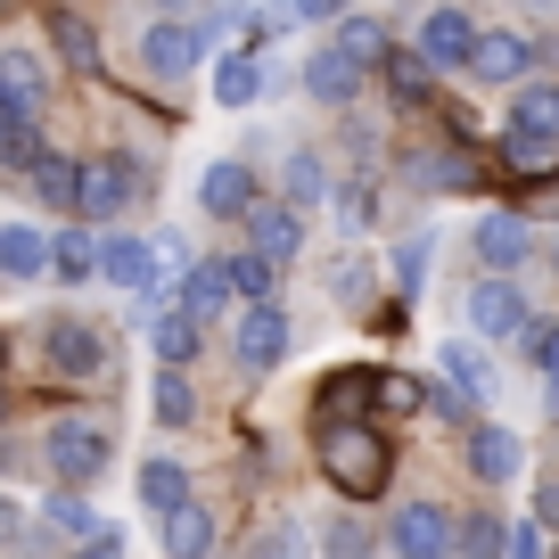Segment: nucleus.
Wrapping results in <instances>:
<instances>
[{"label":"nucleus","instance_id":"11","mask_svg":"<svg viewBox=\"0 0 559 559\" xmlns=\"http://www.w3.org/2000/svg\"><path fill=\"white\" fill-rule=\"evenodd\" d=\"M132 198H140V165L132 157H91L83 165V214L91 223H116Z\"/></svg>","mask_w":559,"mask_h":559},{"label":"nucleus","instance_id":"6","mask_svg":"<svg viewBox=\"0 0 559 559\" xmlns=\"http://www.w3.org/2000/svg\"><path fill=\"white\" fill-rule=\"evenodd\" d=\"M477 17L469 9H428V17H419V58H428V67L437 74H461V67H477Z\"/></svg>","mask_w":559,"mask_h":559},{"label":"nucleus","instance_id":"38","mask_svg":"<svg viewBox=\"0 0 559 559\" xmlns=\"http://www.w3.org/2000/svg\"><path fill=\"white\" fill-rule=\"evenodd\" d=\"M461 559H510V526L502 519H461Z\"/></svg>","mask_w":559,"mask_h":559},{"label":"nucleus","instance_id":"2","mask_svg":"<svg viewBox=\"0 0 559 559\" xmlns=\"http://www.w3.org/2000/svg\"><path fill=\"white\" fill-rule=\"evenodd\" d=\"M461 313H469L477 337H526V346H535V337L551 330V321L526 305V288H510V280H477L469 297H461Z\"/></svg>","mask_w":559,"mask_h":559},{"label":"nucleus","instance_id":"24","mask_svg":"<svg viewBox=\"0 0 559 559\" xmlns=\"http://www.w3.org/2000/svg\"><path fill=\"white\" fill-rule=\"evenodd\" d=\"M280 190H288V206H321V198H337V181H330V165H321L313 157V148H297V157H288V165H280Z\"/></svg>","mask_w":559,"mask_h":559},{"label":"nucleus","instance_id":"21","mask_svg":"<svg viewBox=\"0 0 559 559\" xmlns=\"http://www.w3.org/2000/svg\"><path fill=\"white\" fill-rule=\"evenodd\" d=\"M502 132H526V140H559V83H526L519 99H510Z\"/></svg>","mask_w":559,"mask_h":559},{"label":"nucleus","instance_id":"7","mask_svg":"<svg viewBox=\"0 0 559 559\" xmlns=\"http://www.w3.org/2000/svg\"><path fill=\"white\" fill-rule=\"evenodd\" d=\"M198 206H206L214 223H255V206H263V181L247 174L239 157H223V165H206V174H198Z\"/></svg>","mask_w":559,"mask_h":559},{"label":"nucleus","instance_id":"26","mask_svg":"<svg viewBox=\"0 0 559 559\" xmlns=\"http://www.w3.org/2000/svg\"><path fill=\"white\" fill-rule=\"evenodd\" d=\"M305 83H313V99H337V107H346L354 91H362V67H354V58H346V50H337V41H330V50H313V67H305Z\"/></svg>","mask_w":559,"mask_h":559},{"label":"nucleus","instance_id":"15","mask_svg":"<svg viewBox=\"0 0 559 559\" xmlns=\"http://www.w3.org/2000/svg\"><path fill=\"white\" fill-rule=\"evenodd\" d=\"M0 165H9V174H25V181L50 165V148H41V116H25V107H0Z\"/></svg>","mask_w":559,"mask_h":559},{"label":"nucleus","instance_id":"41","mask_svg":"<svg viewBox=\"0 0 559 559\" xmlns=\"http://www.w3.org/2000/svg\"><path fill=\"white\" fill-rule=\"evenodd\" d=\"M510 559H551V526L519 519V526H510Z\"/></svg>","mask_w":559,"mask_h":559},{"label":"nucleus","instance_id":"17","mask_svg":"<svg viewBox=\"0 0 559 559\" xmlns=\"http://www.w3.org/2000/svg\"><path fill=\"white\" fill-rule=\"evenodd\" d=\"M469 469L486 477V486H510V477L526 469V444L510 437V428H469Z\"/></svg>","mask_w":559,"mask_h":559},{"label":"nucleus","instance_id":"13","mask_svg":"<svg viewBox=\"0 0 559 559\" xmlns=\"http://www.w3.org/2000/svg\"><path fill=\"white\" fill-rule=\"evenodd\" d=\"M247 247H255V255H272V263H288V255L305 247V214L288 206V198H263L255 223H247Z\"/></svg>","mask_w":559,"mask_h":559},{"label":"nucleus","instance_id":"1","mask_svg":"<svg viewBox=\"0 0 559 559\" xmlns=\"http://www.w3.org/2000/svg\"><path fill=\"white\" fill-rule=\"evenodd\" d=\"M321 477H330L346 502H370L386 486V437L379 428H321Z\"/></svg>","mask_w":559,"mask_h":559},{"label":"nucleus","instance_id":"34","mask_svg":"<svg viewBox=\"0 0 559 559\" xmlns=\"http://www.w3.org/2000/svg\"><path fill=\"white\" fill-rule=\"evenodd\" d=\"M437 370H444V386H461V395H486V354H477L469 337H453V346L437 354Z\"/></svg>","mask_w":559,"mask_h":559},{"label":"nucleus","instance_id":"32","mask_svg":"<svg viewBox=\"0 0 559 559\" xmlns=\"http://www.w3.org/2000/svg\"><path fill=\"white\" fill-rule=\"evenodd\" d=\"M34 198H41V206H74V214H83V165H74V157H50V165L34 174Z\"/></svg>","mask_w":559,"mask_h":559},{"label":"nucleus","instance_id":"16","mask_svg":"<svg viewBox=\"0 0 559 559\" xmlns=\"http://www.w3.org/2000/svg\"><path fill=\"white\" fill-rule=\"evenodd\" d=\"M41 519H50V535L67 543V551H91V543H116V535H107V519L83 502V493H50V510H41Z\"/></svg>","mask_w":559,"mask_h":559},{"label":"nucleus","instance_id":"18","mask_svg":"<svg viewBox=\"0 0 559 559\" xmlns=\"http://www.w3.org/2000/svg\"><path fill=\"white\" fill-rule=\"evenodd\" d=\"M230 297H239V288H230V263H198V272L181 280V313H190L198 330H206V321H223Z\"/></svg>","mask_w":559,"mask_h":559},{"label":"nucleus","instance_id":"42","mask_svg":"<svg viewBox=\"0 0 559 559\" xmlns=\"http://www.w3.org/2000/svg\"><path fill=\"white\" fill-rule=\"evenodd\" d=\"M419 272H428V239H412V247L395 255V288H403V297L419 288Z\"/></svg>","mask_w":559,"mask_h":559},{"label":"nucleus","instance_id":"33","mask_svg":"<svg viewBox=\"0 0 559 559\" xmlns=\"http://www.w3.org/2000/svg\"><path fill=\"white\" fill-rule=\"evenodd\" d=\"M230 288H239L247 305H272V288H280V263L247 247V255H230Z\"/></svg>","mask_w":559,"mask_h":559},{"label":"nucleus","instance_id":"35","mask_svg":"<svg viewBox=\"0 0 559 559\" xmlns=\"http://www.w3.org/2000/svg\"><path fill=\"white\" fill-rule=\"evenodd\" d=\"M99 255H107V239H91V230H58V280H99Z\"/></svg>","mask_w":559,"mask_h":559},{"label":"nucleus","instance_id":"44","mask_svg":"<svg viewBox=\"0 0 559 559\" xmlns=\"http://www.w3.org/2000/svg\"><path fill=\"white\" fill-rule=\"evenodd\" d=\"M337 214H346V223H370V181H337Z\"/></svg>","mask_w":559,"mask_h":559},{"label":"nucleus","instance_id":"49","mask_svg":"<svg viewBox=\"0 0 559 559\" xmlns=\"http://www.w3.org/2000/svg\"><path fill=\"white\" fill-rule=\"evenodd\" d=\"M551 419H559V386H551Z\"/></svg>","mask_w":559,"mask_h":559},{"label":"nucleus","instance_id":"5","mask_svg":"<svg viewBox=\"0 0 559 559\" xmlns=\"http://www.w3.org/2000/svg\"><path fill=\"white\" fill-rule=\"evenodd\" d=\"M386 543H395V559H453L461 551V526L444 502H403L395 526H386Z\"/></svg>","mask_w":559,"mask_h":559},{"label":"nucleus","instance_id":"43","mask_svg":"<svg viewBox=\"0 0 559 559\" xmlns=\"http://www.w3.org/2000/svg\"><path fill=\"white\" fill-rule=\"evenodd\" d=\"M526 362H535V370H543V379H551V386H559V321H551V330H543V337H535V346H526Z\"/></svg>","mask_w":559,"mask_h":559},{"label":"nucleus","instance_id":"45","mask_svg":"<svg viewBox=\"0 0 559 559\" xmlns=\"http://www.w3.org/2000/svg\"><path fill=\"white\" fill-rule=\"evenodd\" d=\"M428 412H444V419H469V412H477V395H461V386H428Z\"/></svg>","mask_w":559,"mask_h":559},{"label":"nucleus","instance_id":"10","mask_svg":"<svg viewBox=\"0 0 559 559\" xmlns=\"http://www.w3.org/2000/svg\"><path fill=\"white\" fill-rule=\"evenodd\" d=\"M379 395H386V370H337V379H321L313 428H362V412Z\"/></svg>","mask_w":559,"mask_h":559},{"label":"nucleus","instance_id":"28","mask_svg":"<svg viewBox=\"0 0 559 559\" xmlns=\"http://www.w3.org/2000/svg\"><path fill=\"white\" fill-rule=\"evenodd\" d=\"M165 551H174V559H206L214 551V510L206 502L174 510V519H165Z\"/></svg>","mask_w":559,"mask_h":559},{"label":"nucleus","instance_id":"39","mask_svg":"<svg viewBox=\"0 0 559 559\" xmlns=\"http://www.w3.org/2000/svg\"><path fill=\"white\" fill-rule=\"evenodd\" d=\"M370 543H379V535H370L362 519H337L330 535H321V551H330V559H370Z\"/></svg>","mask_w":559,"mask_h":559},{"label":"nucleus","instance_id":"3","mask_svg":"<svg viewBox=\"0 0 559 559\" xmlns=\"http://www.w3.org/2000/svg\"><path fill=\"white\" fill-rule=\"evenodd\" d=\"M41 461L58 469V493H74L83 477L107 469V428L99 419H50V437H41Z\"/></svg>","mask_w":559,"mask_h":559},{"label":"nucleus","instance_id":"14","mask_svg":"<svg viewBox=\"0 0 559 559\" xmlns=\"http://www.w3.org/2000/svg\"><path fill=\"white\" fill-rule=\"evenodd\" d=\"M99 280H107V288H132V297H140V288H157V280H165V255H157L148 239H107Z\"/></svg>","mask_w":559,"mask_h":559},{"label":"nucleus","instance_id":"22","mask_svg":"<svg viewBox=\"0 0 559 559\" xmlns=\"http://www.w3.org/2000/svg\"><path fill=\"white\" fill-rule=\"evenodd\" d=\"M214 99L223 107H255L263 99V50H230L223 67H214Z\"/></svg>","mask_w":559,"mask_h":559},{"label":"nucleus","instance_id":"31","mask_svg":"<svg viewBox=\"0 0 559 559\" xmlns=\"http://www.w3.org/2000/svg\"><path fill=\"white\" fill-rule=\"evenodd\" d=\"M386 91H395V107H428V91H437V67L419 50H395L386 58Z\"/></svg>","mask_w":559,"mask_h":559},{"label":"nucleus","instance_id":"40","mask_svg":"<svg viewBox=\"0 0 559 559\" xmlns=\"http://www.w3.org/2000/svg\"><path fill=\"white\" fill-rule=\"evenodd\" d=\"M419 403H428V386H419V379H403V370H386V395H379V412H419Z\"/></svg>","mask_w":559,"mask_h":559},{"label":"nucleus","instance_id":"4","mask_svg":"<svg viewBox=\"0 0 559 559\" xmlns=\"http://www.w3.org/2000/svg\"><path fill=\"white\" fill-rule=\"evenodd\" d=\"M206 50H214V41L198 34L190 17H157L148 34H140V74H148V83H181Z\"/></svg>","mask_w":559,"mask_h":559},{"label":"nucleus","instance_id":"27","mask_svg":"<svg viewBox=\"0 0 559 559\" xmlns=\"http://www.w3.org/2000/svg\"><path fill=\"white\" fill-rule=\"evenodd\" d=\"M148 346H157V362H165V370H190V362H198V321L174 305V313L148 321Z\"/></svg>","mask_w":559,"mask_h":559},{"label":"nucleus","instance_id":"19","mask_svg":"<svg viewBox=\"0 0 559 559\" xmlns=\"http://www.w3.org/2000/svg\"><path fill=\"white\" fill-rule=\"evenodd\" d=\"M0 272H9V280L58 272V239H41L34 223H9V230H0Z\"/></svg>","mask_w":559,"mask_h":559},{"label":"nucleus","instance_id":"25","mask_svg":"<svg viewBox=\"0 0 559 559\" xmlns=\"http://www.w3.org/2000/svg\"><path fill=\"white\" fill-rule=\"evenodd\" d=\"M0 107L41 116V58L34 50H0Z\"/></svg>","mask_w":559,"mask_h":559},{"label":"nucleus","instance_id":"36","mask_svg":"<svg viewBox=\"0 0 559 559\" xmlns=\"http://www.w3.org/2000/svg\"><path fill=\"white\" fill-rule=\"evenodd\" d=\"M157 419H165V428H190V419H198L190 370H157Z\"/></svg>","mask_w":559,"mask_h":559},{"label":"nucleus","instance_id":"9","mask_svg":"<svg viewBox=\"0 0 559 559\" xmlns=\"http://www.w3.org/2000/svg\"><path fill=\"white\" fill-rule=\"evenodd\" d=\"M41 354H50V370L58 379H99L107 370V346H99V330H91V321H74V313H58L50 330H41Z\"/></svg>","mask_w":559,"mask_h":559},{"label":"nucleus","instance_id":"48","mask_svg":"<svg viewBox=\"0 0 559 559\" xmlns=\"http://www.w3.org/2000/svg\"><path fill=\"white\" fill-rule=\"evenodd\" d=\"M67 559H123V543H91V551H67Z\"/></svg>","mask_w":559,"mask_h":559},{"label":"nucleus","instance_id":"20","mask_svg":"<svg viewBox=\"0 0 559 559\" xmlns=\"http://www.w3.org/2000/svg\"><path fill=\"white\" fill-rule=\"evenodd\" d=\"M526 67H535V50H526V34H486L477 41V83H519L526 91Z\"/></svg>","mask_w":559,"mask_h":559},{"label":"nucleus","instance_id":"23","mask_svg":"<svg viewBox=\"0 0 559 559\" xmlns=\"http://www.w3.org/2000/svg\"><path fill=\"white\" fill-rule=\"evenodd\" d=\"M140 502L157 510V519L190 510V502H198V493H190V469H181V461H148V469H140Z\"/></svg>","mask_w":559,"mask_h":559},{"label":"nucleus","instance_id":"37","mask_svg":"<svg viewBox=\"0 0 559 559\" xmlns=\"http://www.w3.org/2000/svg\"><path fill=\"white\" fill-rule=\"evenodd\" d=\"M502 165H510V174H551V165H559V140H526V132H502Z\"/></svg>","mask_w":559,"mask_h":559},{"label":"nucleus","instance_id":"8","mask_svg":"<svg viewBox=\"0 0 559 559\" xmlns=\"http://www.w3.org/2000/svg\"><path fill=\"white\" fill-rule=\"evenodd\" d=\"M288 337H297V330H288V313H280V305H247L239 330H230V354H239L247 379H263V370L288 354Z\"/></svg>","mask_w":559,"mask_h":559},{"label":"nucleus","instance_id":"12","mask_svg":"<svg viewBox=\"0 0 559 559\" xmlns=\"http://www.w3.org/2000/svg\"><path fill=\"white\" fill-rule=\"evenodd\" d=\"M469 247L486 255L493 280H510V272L526 263V247H535V230H526V214H486V223L469 230Z\"/></svg>","mask_w":559,"mask_h":559},{"label":"nucleus","instance_id":"29","mask_svg":"<svg viewBox=\"0 0 559 559\" xmlns=\"http://www.w3.org/2000/svg\"><path fill=\"white\" fill-rule=\"evenodd\" d=\"M337 50H346L362 74H370V67L386 74V58H395V50H386V25H379V17H337Z\"/></svg>","mask_w":559,"mask_h":559},{"label":"nucleus","instance_id":"46","mask_svg":"<svg viewBox=\"0 0 559 559\" xmlns=\"http://www.w3.org/2000/svg\"><path fill=\"white\" fill-rule=\"evenodd\" d=\"M535 519L559 535V477H543V486H535Z\"/></svg>","mask_w":559,"mask_h":559},{"label":"nucleus","instance_id":"47","mask_svg":"<svg viewBox=\"0 0 559 559\" xmlns=\"http://www.w3.org/2000/svg\"><path fill=\"white\" fill-rule=\"evenodd\" d=\"M362 288H370V272H362V263H337V297L354 305V297H362Z\"/></svg>","mask_w":559,"mask_h":559},{"label":"nucleus","instance_id":"30","mask_svg":"<svg viewBox=\"0 0 559 559\" xmlns=\"http://www.w3.org/2000/svg\"><path fill=\"white\" fill-rule=\"evenodd\" d=\"M50 41H58L67 67H99V34H91L83 9H50Z\"/></svg>","mask_w":559,"mask_h":559}]
</instances>
